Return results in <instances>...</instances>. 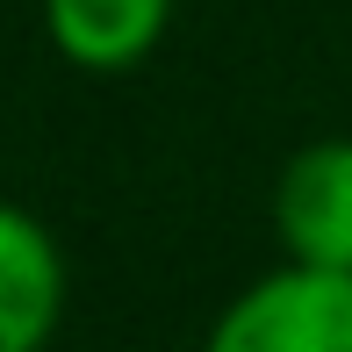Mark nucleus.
I'll list each match as a JSON object with an SVG mask.
<instances>
[{
  "label": "nucleus",
  "mask_w": 352,
  "mask_h": 352,
  "mask_svg": "<svg viewBox=\"0 0 352 352\" xmlns=\"http://www.w3.org/2000/svg\"><path fill=\"white\" fill-rule=\"evenodd\" d=\"M201 352H352V274L274 266L223 302Z\"/></svg>",
  "instance_id": "nucleus-1"
},
{
  "label": "nucleus",
  "mask_w": 352,
  "mask_h": 352,
  "mask_svg": "<svg viewBox=\"0 0 352 352\" xmlns=\"http://www.w3.org/2000/svg\"><path fill=\"white\" fill-rule=\"evenodd\" d=\"M274 230L287 266L352 274V137H316L280 166Z\"/></svg>",
  "instance_id": "nucleus-2"
},
{
  "label": "nucleus",
  "mask_w": 352,
  "mask_h": 352,
  "mask_svg": "<svg viewBox=\"0 0 352 352\" xmlns=\"http://www.w3.org/2000/svg\"><path fill=\"white\" fill-rule=\"evenodd\" d=\"M65 316V252L22 201H0V352H43Z\"/></svg>",
  "instance_id": "nucleus-3"
},
{
  "label": "nucleus",
  "mask_w": 352,
  "mask_h": 352,
  "mask_svg": "<svg viewBox=\"0 0 352 352\" xmlns=\"http://www.w3.org/2000/svg\"><path fill=\"white\" fill-rule=\"evenodd\" d=\"M51 51L79 72H130L166 43L173 0H43Z\"/></svg>",
  "instance_id": "nucleus-4"
}]
</instances>
